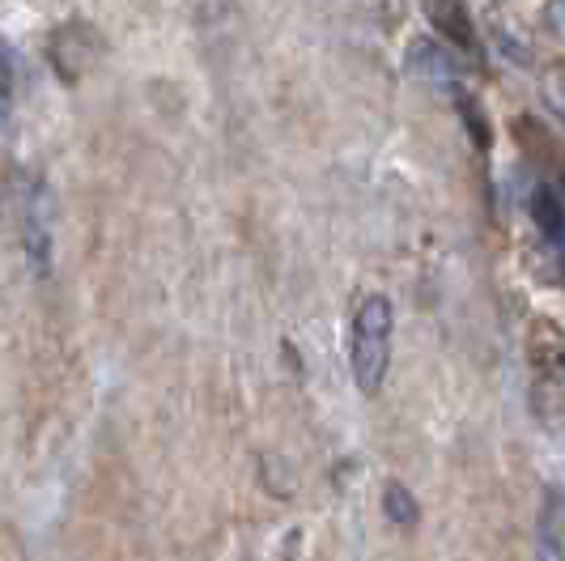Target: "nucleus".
<instances>
[{"instance_id":"f257e3e1","label":"nucleus","mask_w":565,"mask_h":561,"mask_svg":"<svg viewBox=\"0 0 565 561\" xmlns=\"http://www.w3.org/2000/svg\"><path fill=\"white\" fill-rule=\"evenodd\" d=\"M349 362H353V383L362 395H379L387 383L392 366V337H396V307L387 294H366L353 307V328H349Z\"/></svg>"},{"instance_id":"f03ea898","label":"nucleus","mask_w":565,"mask_h":561,"mask_svg":"<svg viewBox=\"0 0 565 561\" xmlns=\"http://www.w3.org/2000/svg\"><path fill=\"white\" fill-rule=\"evenodd\" d=\"M22 230H26L22 239H26V255L34 260V268L47 273V264H52V197L39 179L22 197Z\"/></svg>"},{"instance_id":"7ed1b4c3","label":"nucleus","mask_w":565,"mask_h":561,"mask_svg":"<svg viewBox=\"0 0 565 561\" xmlns=\"http://www.w3.org/2000/svg\"><path fill=\"white\" fill-rule=\"evenodd\" d=\"M536 561H565V489L548 485L536 510Z\"/></svg>"},{"instance_id":"20e7f679","label":"nucleus","mask_w":565,"mask_h":561,"mask_svg":"<svg viewBox=\"0 0 565 561\" xmlns=\"http://www.w3.org/2000/svg\"><path fill=\"white\" fill-rule=\"evenodd\" d=\"M532 218H536V230L544 234V243L557 255H565V200L548 183H540L536 197H532Z\"/></svg>"},{"instance_id":"39448f33","label":"nucleus","mask_w":565,"mask_h":561,"mask_svg":"<svg viewBox=\"0 0 565 561\" xmlns=\"http://www.w3.org/2000/svg\"><path fill=\"white\" fill-rule=\"evenodd\" d=\"M387 515H392L396 523H417V502H413L408 489H399L396 480L387 485Z\"/></svg>"},{"instance_id":"423d86ee","label":"nucleus","mask_w":565,"mask_h":561,"mask_svg":"<svg viewBox=\"0 0 565 561\" xmlns=\"http://www.w3.org/2000/svg\"><path fill=\"white\" fill-rule=\"evenodd\" d=\"M544 30H548V39H557L565 47V0H548L544 4Z\"/></svg>"}]
</instances>
